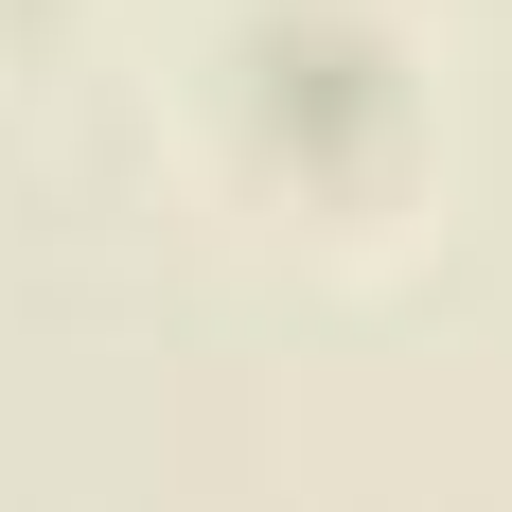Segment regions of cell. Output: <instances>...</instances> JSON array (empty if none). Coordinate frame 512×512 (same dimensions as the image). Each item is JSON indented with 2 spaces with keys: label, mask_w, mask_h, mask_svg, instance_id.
Listing matches in <instances>:
<instances>
[{
  "label": "cell",
  "mask_w": 512,
  "mask_h": 512,
  "mask_svg": "<svg viewBox=\"0 0 512 512\" xmlns=\"http://www.w3.org/2000/svg\"><path fill=\"white\" fill-rule=\"evenodd\" d=\"M248 106H265V142H389L407 124V53H389V18H354V0H248Z\"/></svg>",
  "instance_id": "cell-1"
}]
</instances>
